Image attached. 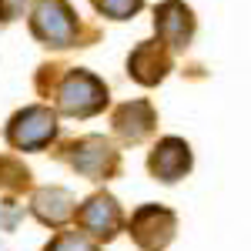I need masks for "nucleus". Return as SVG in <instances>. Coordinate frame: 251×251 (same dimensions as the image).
I'll return each mask as SVG.
<instances>
[{"mask_svg": "<svg viewBox=\"0 0 251 251\" xmlns=\"http://www.w3.org/2000/svg\"><path fill=\"white\" fill-rule=\"evenodd\" d=\"M57 104L64 114L91 117L107 104V87L87 71H71L57 87Z\"/></svg>", "mask_w": 251, "mask_h": 251, "instance_id": "obj_1", "label": "nucleus"}, {"mask_svg": "<svg viewBox=\"0 0 251 251\" xmlns=\"http://www.w3.org/2000/svg\"><path fill=\"white\" fill-rule=\"evenodd\" d=\"M30 24H34V34L54 47H71L77 40V17L64 0H40Z\"/></svg>", "mask_w": 251, "mask_h": 251, "instance_id": "obj_2", "label": "nucleus"}, {"mask_svg": "<svg viewBox=\"0 0 251 251\" xmlns=\"http://www.w3.org/2000/svg\"><path fill=\"white\" fill-rule=\"evenodd\" d=\"M57 134V117L54 111H47V107H27V111H20L14 121H10V144L20 148V151H37L44 144H50Z\"/></svg>", "mask_w": 251, "mask_h": 251, "instance_id": "obj_3", "label": "nucleus"}, {"mask_svg": "<svg viewBox=\"0 0 251 251\" xmlns=\"http://www.w3.org/2000/svg\"><path fill=\"white\" fill-rule=\"evenodd\" d=\"M131 234L144 251H161L174 238V214L157 204H148L131 218Z\"/></svg>", "mask_w": 251, "mask_h": 251, "instance_id": "obj_4", "label": "nucleus"}, {"mask_svg": "<svg viewBox=\"0 0 251 251\" xmlns=\"http://www.w3.org/2000/svg\"><path fill=\"white\" fill-rule=\"evenodd\" d=\"M71 164H74L80 174H87V177L97 181V177H107V174L114 171L117 154L104 137H84V141H77V144L71 148Z\"/></svg>", "mask_w": 251, "mask_h": 251, "instance_id": "obj_5", "label": "nucleus"}, {"mask_svg": "<svg viewBox=\"0 0 251 251\" xmlns=\"http://www.w3.org/2000/svg\"><path fill=\"white\" fill-rule=\"evenodd\" d=\"M80 228L84 231L97 234V238H114L117 228H121V208H117L114 198H107V194H94L77 214Z\"/></svg>", "mask_w": 251, "mask_h": 251, "instance_id": "obj_6", "label": "nucleus"}, {"mask_svg": "<svg viewBox=\"0 0 251 251\" xmlns=\"http://www.w3.org/2000/svg\"><path fill=\"white\" fill-rule=\"evenodd\" d=\"M154 17H157L154 24H157V37H161V44H168V47H184V44L191 40L194 20H191V10H188L184 3L168 0V3L157 7Z\"/></svg>", "mask_w": 251, "mask_h": 251, "instance_id": "obj_7", "label": "nucleus"}, {"mask_svg": "<svg viewBox=\"0 0 251 251\" xmlns=\"http://www.w3.org/2000/svg\"><path fill=\"white\" fill-rule=\"evenodd\" d=\"M188 168H191V151H188V144L181 137H164L154 148V154H151V174L168 181V184L184 177Z\"/></svg>", "mask_w": 251, "mask_h": 251, "instance_id": "obj_8", "label": "nucleus"}, {"mask_svg": "<svg viewBox=\"0 0 251 251\" xmlns=\"http://www.w3.org/2000/svg\"><path fill=\"white\" fill-rule=\"evenodd\" d=\"M151 127H154V111H151L148 100H131V104H124L114 114V131L124 141H131V144L141 141Z\"/></svg>", "mask_w": 251, "mask_h": 251, "instance_id": "obj_9", "label": "nucleus"}, {"mask_svg": "<svg viewBox=\"0 0 251 251\" xmlns=\"http://www.w3.org/2000/svg\"><path fill=\"white\" fill-rule=\"evenodd\" d=\"M127 67H131L134 80H141V84H157V80L168 74V54L157 47V40L154 44H141L134 54H131Z\"/></svg>", "mask_w": 251, "mask_h": 251, "instance_id": "obj_10", "label": "nucleus"}, {"mask_svg": "<svg viewBox=\"0 0 251 251\" xmlns=\"http://www.w3.org/2000/svg\"><path fill=\"white\" fill-rule=\"evenodd\" d=\"M34 214H37L44 225H64L71 214H74V198L64 191V188H44L34 198Z\"/></svg>", "mask_w": 251, "mask_h": 251, "instance_id": "obj_11", "label": "nucleus"}, {"mask_svg": "<svg viewBox=\"0 0 251 251\" xmlns=\"http://www.w3.org/2000/svg\"><path fill=\"white\" fill-rule=\"evenodd\" d=\"M94 7L100 14L114 17V20H127L137 7H141V0H94Z\"/></svg>", "mask_w": 251, "mask_h": 251, "instance_id": "obj_12", "label": "nucleus"}, {"mask_svg": "<svg viewBox=\"0 0 251 251\" xmlns=\"http://www.w3.org/2000/svg\"><path fill=\"white\" fill-rule=\"evenodd\" d=\"M47 251H97L84 234H60V238H54V245Z\"/></svg>", "mask_w": 251, "mask_h": 251, "instance_id": "obj_13", "label": "nucleus"}]
</instances>
